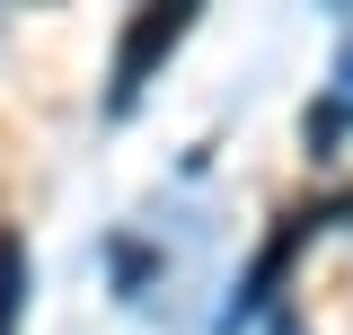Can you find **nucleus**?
Instances as JSON below:
<instances>
[{"label": "nucleus", "instance_id": "obj_1", "mask_svg": "<svg viewBox=\"0 0 353 335\" xmlns=\"http://www.w3.org/2000/svg\"><path fill=\"white\" fill-rule=\"evenodd\" d=\"M185 27H194V9H141V18H132L124 27V44H115V88H106V115H124L132 97H141V80H150V71H159V53H176V44H185Z\"/></svg>", "mask_w": 353, "mask_h": 335}, {"label": "nucleus", "instance_id": "obj_2", "mask_svg": "<svg viewBox=\"0 0 353 335\" xmlns=\"http://www.w3.org/2000/svg\"><path fill=\"white\" fill-rule=\"evenodd\" d=\"M18 318H27V238L0 230V335H18Z\"/></svg>", "mask_w": 353, "mask_h": 335}, {"label": "nucleus", "instance_id": "obj_3", "mask_svg": "<svg viewBox=\"0 0 353 335\" xmlns=\"http://www.w3.org/2000/svg\"><path fill=\"white\" fill-rule=\"evenodd\" d=\"M283 335H292V327H283Z\"/></svg>", "mask_w": 353, "mask_h": 335}]
</instances>
